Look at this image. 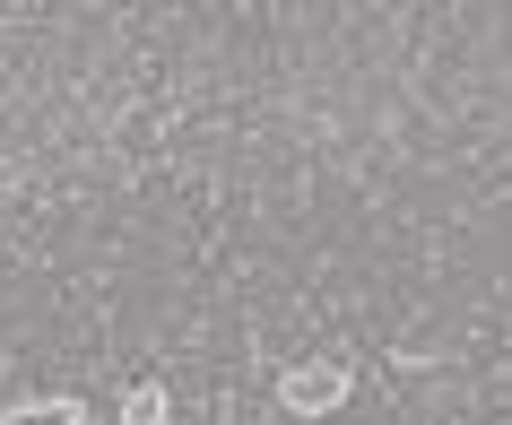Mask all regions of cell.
Instances as JSON below:
<instances>
[{
    "label": "cell",
    "mask_w": 512,
    "mask_h": 425,
    "mask_svg": "<svg viewBox=\"0 0 512 425\" xmlns=\"http://www.w3.org/2000/svg\"><path fill=\"white\" fill-rule=\"evenodd\" d=\"M122 425H165V382H131L122 391Z\"/></svg>",
    "instance_id": "3957f363"
},
{
    "label": "cell",
    "mask_w": 512,
    "mask_h": 425,
    "mask_svg": "<svg viewBox=\"0 0 512 425\" xmlns=\"http://www.w3.org/2000/svg\"><path fill=\"white\" fill-rule=\"evenodd\" d=\"M348 391H356V373L339 365V356H304V365H287L278 373V408H287V417H339V408H348Z\"/></svg>",
    "instance_id": "6da1fadb"
},
{
    "label": "cell",
    "mask_w": 512,
    "mask_h": 425,
    "mask_svg": "<svg viewBox=\"0 0 512 425\" xmlns=\"http://www.w3.org/2000/svg\"><path fill=\"white\" fill-rule=\"evenodd\" d=\"M0 425H87V408H79L70 391H44V399H9Z\"/></svg>",
    "instance_id": "7a4b0ae2"
}]
</instances>
